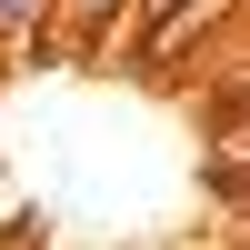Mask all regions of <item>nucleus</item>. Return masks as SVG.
Instances as JSON below:
<instances>
[{
  "label": "nucleus",
  "instance_id": "obj_1",
  "mask_svg": "<svg viewBox=\"0 0 250 250\" xmlns=\"http://www.w3.org/2000/svg\"><path fill=\"white\" fill-rule=\"evenodd\" d=\"M60 20V0H0V40H40Z\"/></svg>",
  "mask_w": 250,
  "mask_h": 250
},
{
  "label": "nucleus",
  "instance_id": "obj_2",
  "mask_svg": "<svg viewBox=\"0 0 250 250\" xmlns=\"http://www.w3.org/2000/svg\"><path fill=\"white\" fill-rule=\"evenodd\" d=\"M60 10H80L90 30H110V20H120V10H140V0H60Z\"/></svg>",
  "mask_w": 250,
  "mask_h": 250
},
{
  "label": "nucleus",
  "instance_id": "obj_3",
  "mask_svg": "<svg viewBox=\"0 0 250 250\" xmlns=\"http://www.w3.org/2000/svg\"><path fill=\"white\" fill-rule=\"evenodd\" d=\"M140 10H150V20H190L200 0H140Z\"/></svg>",
  "mask_w": 250,
  "mask_h": 250
}]
</instances>
